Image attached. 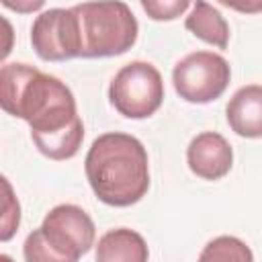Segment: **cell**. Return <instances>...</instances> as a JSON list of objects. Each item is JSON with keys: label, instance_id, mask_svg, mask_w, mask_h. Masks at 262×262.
Masks as SVG:
<instances>
[{"label": "cell", "instance_id": "cell-1", "mask_svg": "<svg viewBox=\"0 0 262 262\" xmlns=\"http://www.w3.org/2000/svg\"><path fill=\"white\" fill-rule=\"evenodd\" d=\"M92 192L111 207H131L149 188V160L143 143L121 131L98 135L84 160Z\"/></svg>", "mask_w": 262, "mask_h": 262}, {"label": "cell", "instance_id": "cell-2", "mask_svg": "<svg viewBox=\"0 0 262 262\" xmlns=\"http://www.w3.org/2000/svg\"><path fill=\"white\" fill-rule=\"evenodd\" d=\"M72 90L55 76L29 63H4L0 70V106L29 125L66 102H74Z\"/></svg>", "mask_w": 262, "mask_h": 262}, {"label": "cell", "instance_id": "cell-3", "mask_svg": "<svg viewBox=\"0 0 262 262\" xmlns=\"http://www.w3.org/2000/svg\"><path fill=\"white\" fill-rule=\"evenodd\" d=\"M74 10L80 23V57H115L135 45L139 25L125 2H82Z\"/></svg>", "mask_w": 262, "mask_h": 262}, {"label": "cell", "instance_id": "cell-4", "mask_svg": "<svg viewBox=\"0 0 262 262\" xmlns=\"http://www.w3.org/2000/svg\"><path fill=\"white\" fill-rule=\"evenodd\" d=\"M108 100L127 119H147L164 102V80L149 61H129L108 86Z\"/></svg>", "mask_w": 262, "mask_h": 262}, {"label": "cell", "instance_id": "cell-5", "mask_svg": "<svg viewBox=\"0 0 262 262\" xmlns=\"http://www.w3.org/2000/svg\"><path fill=\"white\" fill-rule=\"evenodd\" d=\"M231 68L227 59L213 51H194L182 57L172 70L176 94L192 104L217 100L229 86Z\"/></svg>", "mask_w": 262, "mask_h": 262}, {"label": "cell", "instance_id": "cell-6", "mask_svg": "<svg viewBox=\"0 0 262 262\" xmlns=\"http://www.w3.org/2000/svg\"><path fill=\"white\" fill-rule=\"evenodd\" d=\"M31 43L43 61H66L80 57V23L72 8H49L41 12L31 27Z\"/></svg>", "mask_w": 262, "mask_h": 262}, {"label": "cell", "instance_id": "cell-7", "mask_svg": "<svg viewBox=\"0 0 262 262\" xmlns=\"http://www.w3.org/2000/svg\"><path fill=\"white\" fill-rule=\"evenodd\" d=\"M41 231L45 239L63 256L72 260H80L94 246L96 227L90 215L78 205H57L53 207L43 223Z\"/></svg>", "mask_w": 262, "mask_h": 262}, {"label": "cell", "instance_id": "cell-8", "mask_svg": "<svg viewBox=\"0 0 262 262\" xmlns=\"http://www.w3.org/2000/svg\"><path fill=\"white\" fill-rule=\"evenodd\" d=\"M186 164L194 176L203 180H219L231 170L233 149L221 133L203 131L188 143Z\"/></svg>", "mask_w": 262, "mask_h": 262}, {"label": "cell", "instance_id": "cell-9", "mask_svg": "<svg viewBox=\"0 0 262 262\" xmlns=\"http://www.w3.org/2000/svg\"><path fill=\"white\" fill-rule=\"evenodd\" d=\"M225 115L231 131L239 137H262V84L242 86L229 98Z\"/></svg>", "mask_w": 262, "mask_h": 262}, {"label": "cell", "instance_id": "cell-10", "mask_svg": "<svg viewBox=\"0 0 262 262\" xmlns=\"http://www.w3.org/2000/svg\"><path fill=\"white\" fill-rule=\"evenodd\" d=\"M149 250L141 233L129 227L106 231L96 244V262H147Z\"/></svg>", "mask_w": 262, "mask_h": 262}, {"label": "cell", "instance_id": "cell-11", "mask_svg": "<svg viewBox=\"0 0 262 262\" xmlns=\"http://www.w3.org/2000/svg\"><path fill=\"white\" fill-rule=\"evenodd\" d=\"M184 27L196 39H201L213 47L225 49L229 43V25L223 18V14L209 2H203V0L194 2L190 14L184 20Z\"/></svg>", "mask_w": 262, "mask_h": 262}, {"label": "cell", "instance_id": "cell-12", "mask_svg": "<svg viewBox=\"0 0 262 262\" xmlns=\"http://www.w3.org/2000/svg\"><path fill=\"white\" fill-rule=\"evenodd\" d=\"M196 262H254V254L244 239L219 235L203 248Z\"/></svg>", "mask_w": 262, "mask_h": 262}, {"label": "cell", "instance_id": "cell-13", "mask_svg": "<svg viewBox=\"0 0 262 262\" xmlns=\"http://www.w3.org/2000/svg\"><path fill=\"white\" fill-rule=\"evenodd\" d=\"M23 256H25V262H76L68 256H63L61 252H57L43 235L41 227L33 229L25 244H23Z\"/></svg>", "mask_w": 262, "mask_h": 262}, {"label": "cell", "instance_id": "cell-14", "mask_svg": "<svg viewBox=\"0 0 262 262\" xmlns=\"http://www.w3.org/2000/svg\"><path fill=\"white\" fill-rule=\"evenodd\" d=\"M2 186H4V213H2V229H0V239L8 242L20 223V205L16 201V196L12 194L10 182L8 178H2Z\"/></svg>", "mask_w": 262, "mask_h": 262}, {"label": "cell", "instance_id": "cell-15", "mask_svg": "<svg viewBox=\"0 0 262 262\" xmlns=\"http://www.w3.org/2000/svg\"><path fill=\"white\" fill-rule=\"evenodd\" d=\"M141 8L154 20H174V18H178L180 14H184L190 8V2H186V0H170V2L141 0Z\"/></svg>", "mask_w": 262, "mask_h": 262}, {"label": "cell", "instance_id": "cell-16", "mask_svg": "<svg viewBox=\"0 0 262 262\" xmlns=\"http://www.w3.org/2000/svg\"><path fill=\"white\" fill-rule=\"evenodd\" d=\"M4 6L6 8H12V10H20V12H27V10H37V8H41L43 6V2L41 0H37V2H27V4H14V2H8V0H4Z\"/></svg>", "mask_w": 262, "mask_h": 262}, {"label": "cell", "instance_id": "cell-17", "mask_svg": "<svg viewBox=\"0 0 262 262\" xmlns=\"http://www.w3.org/2000/svg\"><path fill=\"white\" fill-rule=\"evenodd\" d=\"M0 262H12V258L6 256V254H2V256H0Z\"/></svg>", "mask_w": 262, "mask_h": 262}]
</instances>
